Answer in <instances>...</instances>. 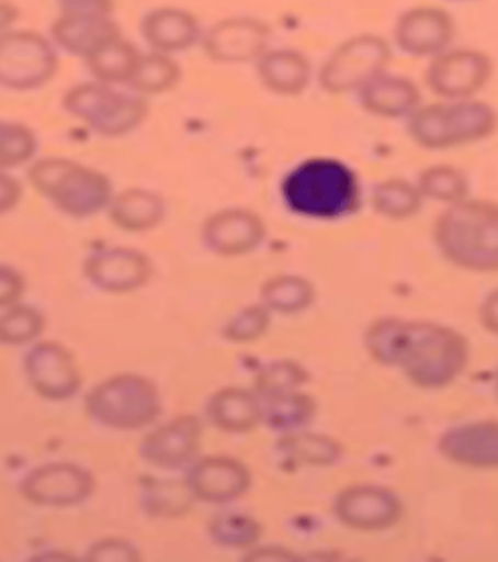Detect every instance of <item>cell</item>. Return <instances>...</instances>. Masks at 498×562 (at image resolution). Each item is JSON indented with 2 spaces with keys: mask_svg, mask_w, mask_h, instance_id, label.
Returning <instances> with one entry per match:
<instances>
[{
  "mask_svg": "<svg viewBox=\"0 0 498 562\" xmlns=\"http://www.w3.org/2000/svg\"><path fill=\"white\" fill-rule=\"evenodd\" d=\"M370 357L384 367L404 370L421 390H442L469 362L467 341L446 325L380 319L366 331Z\"/></svg>",
  "mask_w": 498,
  "mask_h": 562,
  "instance_id": "cell-1",
  "label": "cell"
},
{
  "mask_svg": "<svg viewBox=\"0 0 498 562\" xmlns=\"http://www.w3.org/2000/svg\"><path fill=\"white\" fill-rule=\"evenodd\" d=\"M434 241L450 263L473 273H498V205L457 201L434 224Z\"/></svg>",
  "mask_w": 498,
  "mask_h": 562,
  "instance_id": "cell-2",
  "label": "cell"
},
{
  "mask_svg": "<svg viewBox=\"0 0 498 562\" xmlns=\"http://www.w3.org/2000/svg\"><path fill=\"white\" fill-rule=\"evenodd\" d=\"M284 203L306 218L337 221L361 201L356 173L336 158H312L296 166L283 181Z\"/></svg>",
  "mask_w": 498,
  "mask_h": 562,
  "instance_id": "cell-3",
  "label": "cell"
},
{
  "mask_svg": "<svg viewBox=\"0 0 498 562\" xmlns=\"http://www.w3.org/2000/svg\"><path fill=\"white\" fill-rule=\"evenodd\" d=\"M497 127V111L489 103L454 100L412 111L409 135L422 148L444 150L490 137Z\"/></svg>",
  "mask_w": 498,
  "mask_h": 562,
  "instance_id": "cell-4",
  "label": "cell"
},
{
  "mask_svg": "<svg viewBox=\"0 0 498 562\" xmlns=\"http://www.w3.org/2000/svg\"><path fill=\"white\" fill-rule=\"evenodd\" d=\"M30 181L53 205L75 218H88L112 203V183L100 171L67 158H44Z\"/></svg>",
  "mask_w": 498,
  "mask_h": 562,
  "instance_id": "cell-5",
  "label": "cell"
},
{
  "mask_svg": "<svg viewBox=\"0 0 498 562\" xmlns=\"http://www.w3.org/2000/svg\"><path fill=\"white\" fill-rule=\"evenodd\" d=\"M87 411L100 425L117 430H138L160 417L162 401L147 378L120 374L88 393Z\"/></svg>",
  "mask_w": 498,
  "mask_h": 562,
  "instance_id": "cell-6",
  "label": "cell"
},
{
  "mask_svg": "<svg viewBox=\"0 0 498 562\" xmlns=\"http://www.w3.org/2000/svg\"><path fill=\"white\" fill-rule=\"evenodd\" d=\"M65 110L84 121L103 137H121L147 120L148 105L140 94L113 90L105 82L78 85L63 100Z\"/></svg>",
  "mask_w": 498,
  "mask_h": 562,
  "instance_id": "cell-7",
  "label": "cell"
},
{
  "mask_svg": "<svg viewBox=\"0 0 498 562\" xmlns=\"http://www.w3.org/2000/svg\"><path fill=\"white\" fill-rule=\"evenodd\" d=\"M57 72L52 43L35 32L7 30L0 34V86L10 90H35Z\"/></svg>",
  "mask_w": 498,
  "mask_h": 562,
  "instance_id": "cell-8",
  "label": "cell"
},
{
  "mask_svg": "<svg viewBox=\"0 0 498 562\" xmlns=\"http://www.w3.org/2000/svg\"><path fill=\"white\" fill-rule=\"evenodd\" d=\"M389 60V47L378 35L362 34L341 43L326 60L319 82L329 94L361 90Z\"/></svg>",
  "mask_w": 498,
  "mask_h": 562,
  "instance_id": "cell-9",
  "label": "cell"
},
{
  "mask_svg": "<svg viewBox=\"0 0 498 562\" xmlns=\"http://www.w3.org/2000/svg\"><path fill=\"white\" fill-rule=\"evenodd\" d=\"M493 65L482 52L454 49L440 53L427 70V85L446 100H469L489 82Z\"/></svg>",
  "mask_w": 498,
  "mask_h": 562,
  "instance_id": "cell-10",
  "label": "cell"
},
{
  "mask_svg": "<svg viewBox=\"0 0 498 562\" xmlns=\"http://www.w3.org/2000/svg\"><path fill=\"white\" fill-rule=\"evenodd\" d=\"M336 514L347 528L382 531L396 526L404 514V504L384 486L354 485L337 496Z\"/></svg>",
  "mask_w": 498,
  "mask_h": 562,
  "instance_id": "cell-11",
  "label": "cell"
},
{
  "mask_svg": "<svg viewBox=\"0 0 498 562\" xmlns=\"http://www.w3.org/2000/svg\"><path fill=\"white\" fill-rule=\"evenodd\" d=\"M94 477L75 463H49L24 479L22 494L39 506H75L94 493Z\"/></svg>",
  "mask_w": 498,
  "mask_h": 562,
  "instance_id": "cell-12",
  "label": "cell"
},
{
  "mask_svg": "<svg viewBox=\"0 0 498 562\" xmlns=\"http://www.w3.org/2000/svg\"><path fill=\"white\" fill-rule=\"evenodd\" d=\"M27 382L45 400H69L80 387L75 358L59 342H37L26 357Z\"/></svg>",
  "mask_w": 498,
  "mask_h": 562,
  "instance_id": "cell-13",
  "label": "cell"
},
{
  "mask_svg": "<svg viewBox=\"0 0 498 562\" xmlns=\"http://www.w3.org/2000/svg\"><path fill=\"white\" fill-rule=\"evenodd\" d=\"M84 274L105 292H131L150 281L152 263L137 249L112 247L88 257Z\"/></svg>",
  "mask_w": 498,
  "mask_h": 562,
  "instance_id": "cell-14",
  "label": "cell"
},
{
  "mask_svg": "<svg viewBox=\"0 0 498 562\" xmlns=\"http://www.w3.org/2000/svg\"><path fill=\"white\" fill-rule=\"evenodd\" d=\"M269 30L256 18H228L205 40V52L218 63H248L265 55Z\"/></svg>",
  "mask_w": 498,
  "mask_h": 562,
  "instance_id": "cell-15",
  "label": "cell"
},
{
  "mask_svg": "<svg viewBox=\"0 0 498 562\" xmlns=\"http://www.w3.org/2000/svg\"><path fill=\"white\" fill-rule=\"evenodd\" d=\"M454 20L448 12L432 7L412 9L399 18L396 42L405 53L429 57L446 52L454 40Z\"/></svg>",
  "mask_w": 498,
  "mask_h": 562,
  "instance_id": "cell-16",
  "label": "cell"
},
{
  "mask_svg": "<svg viewBox=\"0 0 498 562\" xmlns=\"http://www.w3.org/2000/svg\"><path fill=\"white\" fill-rule=\"evenodd\" d=\"M439 450L448 461L469 469H498V423L455 426L442 435Z\"/></svg>",
  "mask_w": 498,
  "mask_h": 562,
  "instance_id": "cell-17",
  "label": "cell"
},
{
  "mask_svg": "<svg viewBox=\"0 0 498 562\" xmlns=\"http://www.w3.org/2000/svg\"><path fill=\"white\" fill-rule=\"evenodd\" d=\"M201 442V423L197 418L178 417L156 428L143 440L140 453L156 468L178 469L193 460Z\"/></svg>",
  "mask_w": 498,
  "mask_h": 562,
  "instance_id": "cell-18",
  "label": "cell"
},
{
  "mask_svg": "<svg viewBox=\"0 0 498 562\" xmlns=\"http://www.w3.org/2000/svg\"><path fill=\"white\" fill-rule=\"evenodd\" d=\"M203 238L218 256H244L253 251L265 238V226L258 214L228 209L205 222Z\"/></svg>",
  "mask_w": 498,
  "mask_h": 562,
  "instance_id": "cell-19",
  "label": "cell"
},
{
  "mask_svg": "<svg viewBox=\"0 0 498 562\" xmlns=\"http://www.w3.org/2000/svg\"><path fill=\"white\" fill-rule=\"evenodd\" d=\"M191 493L205 503H230L248 491L251 475L240 461L224 456L205 458L191 469Z\"/></svg>",
  "mask_w": 498,
  "mask_h": 562,
  "instance_id": "cell-20",
  "label": "cell"
},
{
  "mask_svg": "<svg viewBox=\"0 0 498 562\" xmlns=\"http://www.w3.org/2000/svg\"><path fill=\"white\" fill-rule=\"evenodd\" d=\"M52 35L60 49L87 59L105 43L121 37L117 24L102 12H65L53 22Z\"/></svg>",
  "mask_w": 498,
  "mask_h": 562,
  "instance_id": "cell-21",
  "label": "cell"
},
{
  "mask_svg": "<svg viewBox=\"0 0 498 562\" xmlns=\"http://www.w3.org/2000/svg\"><path fill=\"white\" fill-rule=\"evenodd\" d=\"M361 103L364 110L380 117H405L421 108V92L409 78L382 70L362 86Z\"/></svg>",
  "mask_w": 498,
  "mask_h": 562,
  "instance_id": "cell-22",
  "label": "cell"
},
{
  "mask_svg": "<svg viewBox=\"0 0 498 562\" xmlns=\"http://www.w3.org/2000/svg\"><path fill=\"white\" fill-rule=\"evenodd\" d=\"M143 35L155 52H185L199 40V24L185 10L160 9L145 18Z\"/></svg>",
  "mask_w": 498,
  "mask_h": 562,
  "instance_id": "cell-23",
  "label": "cell"
},
{
  "mask_svg": "<svg viewBox=\"0 0 498 562\" xmlns=\"http://www.w3.org/2000/svg\"><path fill=\"white\" fill-rule=\"evenodd\" d=\"M213 425L226 432H248L263 418V407L256 393L240 387H224L208 400L206 407Z\"/></svg>",
  "mask_w": 498,
  "mask_h": 562,
  "instance_id": "cell-24",
  "label": "cell"
},
{
  "mask_svg": "<svg viewBox=\"0 0 498 562\" xmlns=\"http://www.w3.org/2000/svg\"><path fill=\"white\" fill-rule=\"evenodd\" d=\"M258 70L263 85L275 94L298 95L309 82L308 59L293 49L265 53Z\"/></svg>",
  "mask_w": 498,
  "mask_h": 562,
  "instance_id": "cell-25",
  "label": "cell"
},
{
  "mask_svg": "<svg viewBox=\"0 0 498 562\" xmlns=\"http://www.w3.org/2000/svg\"><path fill=\"white\" fill-rule=\"evenodd\" d=\"M110 206L113 224L129 232L152 231L163 221L166 214L162 199L152 191L140 188L123 191L113 199Z\"/></svg>",
  "mask_w": 498,
  "mask_h": 562,
  "instance_id": "cell-26",
  "label": "cell"
},
{
  "mask_svg": "<svg viewBox=\"0 0 498 562\" xmlns=\"http://www.w3.org/2000/svg\"><path fill=\"white\" fill-rule=\"evenodd\" d=\"M140 57L143 55L131 43L117 37L92 53L88 57V65L100 82L129 85L131 78L135 77Z\"/></svg>",
  "mask_w": 498,
  "mask_h": 562,
  "instance_id": "cell-27",
  "label": "cell"
},
{
  "mask_svg": "<svg viewBox=\"0 0 498 562\" xmlns=\"http://www.w3.org/2000/svg\"><path fill=\"white\" fill-rule=\"evenodd\" d=\"M421 189L405 179H386L374 189L372 203L382 216L392 221H405L421 209Z\"/></svg>",
  "mask_w": 498,
  "mask_h": 562,
  "instance_id": "cell-28",
  "label": "cell"
},
{
  "mask_svg": "<svg viewBox=\"0 0 498 562\" xmlns=\"http://www.w3.org/2000/svg\"><path fill=\"white\" fill-rule=\"evenodd\" d=\"M314 286L302 277L284 274L267 281L261 296L269 310L279 314H298L314 302Z\"/></svg>",
  "mask_w": 498,
  "mask_h": 562,
  "instance_id": "cell-29",
  "label": "cell"
},
{
  "mask_svg": "<svg viewBox=\"0 0 498 562\" xmlns=\"http://www.w3.org/2000/svg\"><path fill=\"white\" fill-rule=\"evenodd\" d=\"M181 70L166 53L143 55L129 86L137 94H162L180 80Z\"/></svg>",
  "mask_w": 498,
  "mask_h": 562,
  "instance_id": "cell-30",
  "label": "cell"
},
{
  "mask_svg": "<svg viewBox=\"0 0 498 562\" xmlns=\"http://www.w3.org/2000/svg\"><path fill=\"white\" fill-rule=\"evenodd\" d=\"M316 413V403L306 393H281L267 397L263 418L275 428H296L306 425Z\"/></svg>",
  "mask_w": 498,
  "mask_h": 562,
  "instance_id": "cell-31",
  "label": "cell"
},
{
  "mask_svg": "<svg viewBox=\"0 0 498 562\" xmlns=\"http://www.w3.org/2000/svg\"><path fill=\"white\" fill-rule=\"evenodd\" d=\"M279 450L288 460L309 463V465H329L341 456L339 443L327 436L319 435L286 436L279 442Z\"/></svg>",
  "mask_w": 498,
  "mask_h": 562,
  "instance_id": "cell-32",
  "label": "cell"
},
{
  "mask_svg": "<svg viewBox=\"0 0 498 562\" xmlns=\"http://www.w3.org/2000/svg\"><path fill=\"white\" fill-rule=\"evenodd\" d=\"M467 178L452 166H432L419 176L421 193L442 203H457L467 196Z\"/></svg>",
  "mask_w": 498,
  "mask_h": 562,
  "instance_id": "cell-33",
  "label": "cell"
},
{
  "mask_svg": "<svg viewBox=\"0 0 498 562\" xmlns=\"http://www.w3.org/2000/svg\"><path fill=\"white\" fill-rule=\"evenodd\" d=\"M208 536L213 537L218 546L249 549L258 543L261 526L253 518L241 514H223L208 524Z\"/></svg>",
  "mask_w": 498,
  "mask_h": 562,
  "instance_id": "cell-34",
  "label": "cell"
},
{
  "mask_svg": "<svg viewBox=\"0 0 498 562\" xmlns=\"http://www.w3.org/2000/svg\"><path fill=\"white\" fill-rule=\"evenodd\" d=\"M45 319L37 310L30 306L10 307L0 316V342L24 345L34 341L44 331Z\"/></svg>",
  "mask_w": 498,
  "mask_h": 562,
  "instance_id": "cell-35",
  "label": "cell"
},
{
  "mask_svg": "<svg viewBox=\"0 0 498 562\" xmlns=\"http://www.w3.org/2000/svg\"><path fill=\"white\" fill-rule=\"evenodd\" d=\"M37 138L22 123L0 121V168H14L34 158Z\"/></svg>",
  "mask_w": 498,
  "mask_h": 562,
  "instance_id": "cell-36",
  "label": "cell"
},
{
  "mask_svg": "<svg viewBox=\"0 0 498 562\" xmlns=\"http://www.w3.org/2000/svg\"><path fill=\"white\" fill-rule=\"evenodd\" d=\"M190 485H180L178 481H156V485L148 486L147 508L156 516H181L190 510Z\"/></svg>",
  "mask_w": 498,
  "mask_h": 562,
  "instance_id": "cell-37",
  "label": "cell"
},
{
  "mask_svg": "<svg viewBox=\"0 0 498 562\" xmlns=\"http://www.w3.org/2000/svg\"><path fill=\"white\" fill-rule=\"evenodd\" d=\"M306 382V372L294 362H275L259 372L256 387L265 397L281 393L296 392Z\"/></svg>",
  "mask_w": 498,
  "mask_h": 562,
  "instance_id": "cell-38",
  "label": "cell"
},
{
  "mask_svg": "<svg viewBox=\"0 0 498 562\" xmlns=\"http://www.w3.org/2000/svg\"><path fill=\"white\" fill-rule=\"evenodd\" d=\"M271 322L269 307L249 306L241 310L230 324L224 327V337L233 342H251L267 331Z\"/></svg>",
  "mask_w": 498,
  "mask_h": 562,
  "instance_id": "cell-39",
  "label": "cell"
},
{
  "mask_svg": "<svg viewBox=\"0 0 498 562\" xmlns=\"http://www.w3.org/2000/svg\"><path fill=\"white\" fill-rule=\"evenodd\" d=\"M88 561H140L137 549L123 539H103L88 551Z\"/></svg>",
  "mask_w": 498,
  "mask_h": 562,
  "instance_id": "cell-40",
  "label": "cell"
},
{
  "mask_svg": "<svg viewBox=\"0 0 498 562\" xmlns=\"http://www.w3.org/2000/svg\"><path fill=\"white\" fill-rule=\"evenodd\" d=\"M26 290L24 277L12 267L0 265V307L12 306Z\"/></svg>",
  "mask_w": 498,
  "mask_h": 562,
  "instance_id": "cell-41",
  "label": "cell"
},
{
  "mask_svg": "<svg viewBox=\"0 0 498 562\" xmlns=\"http://www.w3.org/2000/svg\"><path fill=\"white\" fill-rule=\"evenodd\" d=\"M20 196H22V189H20L16 179L10 178V176L0 171V214L14 209L18 201H20Z\"/></svg>",
  "mask_w": 498,
  "mask_h": 562,
  "instance_id": "cell-42",
  "label": "cell"
},
{
  "mask_svg": "<svg viewBox=\"0 0 498 562\" xmlns=\"http://www.w3.org/2000/svg\"><path fill=\"white\" fill-rule=\"evenodd\" d=\"M65 12H102L110 14L112 0H59Z\"/></svg>",
  "mask_w": 498,
  "mask_h": 562,
  "instance_id": "cell-43",
  "label": "cell"
},
{
  "mask_svg": "<svg viewBox=\"0 0 498 562\" xmlns=\"http://www.w3.org/2000/svg\"><path fill=\"white\" fill-rule=\"evenodd\" d=\"M482 322L490 333L498 335V289L490 292L482 306Z\"/></svg>",
  "mask_w": 498,
  "mask_h": 562,
  "instance_id": "cell-44",
  "label": "cell"
},
{
  "mask_svg": "<svg viewBox=\"0 0 498 562\" xmlns=\"http://www.w3.org/2000/svg\"><path fill=\"white\" fill-rule=\"evenodd\" d=\"M249 561H269V559H275V561H288V559H296V554L291 553V551H284V549H271V547H265V549H256L253 553L248 554Z\"/></svg>",
  "mask_w": 498,
  "mask_h": 562,
  "instance_id": "cell-45",
  "label": "cell"
},
{
  "mask_svg": "<svg viewBox=\"0 0 498 562\" xmlns=\"http://www.w3.org/2000/svg\"><path fill=\"white\" fill-rule=\"evenodd\" d=\"M18 10L9 2H0V34L7 32L16 22Z\"/></svg>",
  "mask_w": 498,
  "mask_h": 562,
  "instance_id": "cell-46",
  "label": "cell"
},
{
  "mask_svg": "<svg viewBox=\"0 0 498 562\" xmlns=\"http://www.w3.org/2000/svg\"><path fill=\"white\" fill-rule=\"evenodd\" d=\"M497 395H498V374H497Z\"/></svg>",
  "mask_w": 498,
  "mask_h": 562,
  "instance_id": "cell-47",
  "label": "cell"
},
{
  "mask_svg": "<svg viewBox=\"0 0 498 562\" xmlns=\"http://www.w3.org/2000/svg\"><path fill=\"white\" fill-rule=\"evenodd\" d=\"M457 2H462V0H457Z\"/></svg>",
  "mask_w": 498,
  "mask_h": 562,
  "instance_id": "cell-48",
  "label": "cell"
}]
</instances>
